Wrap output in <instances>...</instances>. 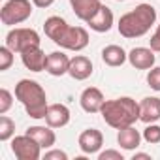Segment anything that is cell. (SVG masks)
<instances>
[{
    "label": "cell",
    "mask_w": 160,
    "mask_h": 160,
    "mask_svg": "<svg viewBox=\"0 0 160 160\" xmlns=\"http://www.w3.org/2000/svg\"><path fill=\"white\" fill-rule=\"evenodd\" d=\"M70 109L64 104H49L47 113H45V124H49L51 128H62L70 122Z\"/></svg>",
    "instance_id": "obj_15"
},
{
    "label": "cell",
    "mask_w": 160,
    "mask_h": 160,
    "mask_svg": "<svg viewBox=\"0 0 160 160\" xmlns=\"http://www.w3.org/2000/svg\"><path fill=\"white\" fill-rule=\"evenodd\" d=\"M68 70H70V57L64 51H53L47 55V64H45L47 73L60 77V75L68 73Z\"/></svg>",
    "instance_id": "obj_14"
},
{
    "label": "cell",
    "mask_w": 160,
    "mask_h": 160,
    "mask_svg": "<svg viewBox=\"0 0 160 160\" xmlns=\"http://www.w3.org/2000/svg\"><path fill=\"white\" fill-rule=\"evenodd\" d=\"M12 152L15 154L17 160H40L42 145L28 134H23V136H15L12 139Z\"/></svg>",
    "instance_id": "obj_7"
},
{
    "label": "cell",
    "mask_w": 160,
    "mask_h": 160,
    "mask_svg": "<svg viewBox=\"0 0 160 160\" xmlns=\"http://www.w3.org/2000/svg\"><path fill=\"white\" fill-rule=\"evenodd\" d=\"M62 49L68 51H83L89 45V32L83 27H66L60 34V38L55 42Z\"/></svg>",
    "instance_id": "obj_6"
},
{
    "label": "cell",
    "mask_w": 160,
    "mask_h": 160,
    "mask_svg": "<svg viewBox=\"0 0 160 160\" xmlns=\"http://www.w3.org/2000/svg\"><path fill=\"white\" fill-rule=\"evenodd\" d=\"M15 134V121L8 115L0 117V141H10Z\"/></svg>",
    "instance_id": "obj_22"
},
{
    "label": "cell",
    "mask_w": 160,
    "mask_h": 160,
    "mask_svg": "<svg viewBox=\"0 0 160 160\" xmlns=\"http://www.w3.org/2000/svg\"><path fill=\"white\" fill-rule=\"evenodd\" d=\"M98 160H122V152L115 149H106L98 152Z\"/></svg>",
    "instance_id": "obj_28"
},
{
    "label": "cell",
    "mask_w": 160,
    "mask_h": 160,
    "mask_svg": "<svg viewBox=\"0 0 160 160\" xmlns=\"http://www.w3.org/2000/svg\"><path fill=\"white\" fill-rule=\"evenodd\" d=\"M77 145L83 154H96V152H100V149L104 145V136L96 128H87L79 134Z\"/></svg>",
    "instance_id": "obj_8"
},
{
    "label": "cell",
    "mask_w": 160,
    "mask_h": 160,
    "mask_svg": "<svg viewBox=\"0 0 160 160\" xmlns=\"http://www.w3.org/2000/svg\"><path fill=\"white\" fill-rule=\"evenodd\" d=\"M43 160H68V154L64 151H60V149H53L51 147L49 151H45Z\"/></svg>",
    "instance_id": "obj_27"
},
{
    "label": "cell",
    "mask_w": 160,
    "mask_h": 160,
    "mask_svg": "<svg viewBox=\"0 0 160 160\" xmlns=\"http://www.w3.org/2000/svg\"><path fill=\"white\" fill-rule=\"evenodd\" d=\"M113 23H115L113 12H111V8H108L106 4H102L100 10L87 21V25L91 27V30L100 32V34H102V32H109L111 27H113Z\"/></svg>",
    "instance_id": "obj_11"
},
{
    "label": "cell",
    "mask_w": 160,
    "mask_h": 160,
    "mask_svg": "<svg viewBox=\"0 0 160 160\" xmlns=\"http://www.w3.org/2000/svg\"><path fill=\"white\" fill-rule=\"evenodd\" d=\"M102 60H104L108 66L117 68V66H122V64L128 60V53H126L121 45L111 43V45H106V47L102 49Z\"/></svg>",
    "instance_id": "obj_20"
},
{
    "label": "cell",
    "mask_w": 160,
    "mask_h": 160,
    "mask_svg": "<svg viewBox=\"0 0 160 160\" xmlns=\"http://www.w3.org/2000/svg\"><path fill=\"white\" fill-rule=\"evenodd\" d=\"M15 98L23 104L27 115L30 119H45V113H47V94H45V89L34 81V79H21V81L15 85Z\"/></svg>",
    "instance_id": "obj_3"
},
{
    "label": "cell",
    "mask_w": 160,
    "mask_h": 160,
    "mask_svg": "<svg viewBox=\"0 0 160 160\" xmlns=\"http://www.w3.org/2000/svg\"><path fill=\"white\" fill-rule=\"evenodd\" d=\"M104 102H106L104 92L96 87H87L81 92V96H79V104H81L83 111H87V113H100Z\"/></svg>",
    "instance_id": "obj_10"
},
{
    "label": "cell",
    "mask_w": 160,
    "mask_h": 160,
    "mask_svg": "<svg viewBox=\"0 0 160 160\" xmlns=\"http://www.w3.org/2000/svg\"><path fill=\"white\" fill-rule=\"evenodd\" d=\"M32 0H8L0 10V21L6 27L21 25L32 15Z\"/></svg>",
    "instance_id": "obj_4"
},
{
    "label": "cell",
    "mask_w": 160,
    "mask_h": 160,
    "mask_svg": "<svg viewBox=\"0 0 160 160\" xmlns=\"http://www.w3.org/2000/svg\"><path fill=\"white\" fill-rule=\"evenodd\" d=\"M128 62L136 70H151L156 62V57L151 47H134L128 53Z\"/></svg>",
    "instance_id": "obj_12"
},
{
    "label": "cell",
    "mask_w": 160,
    "mask_h": 160,
    "mask_svg": "<svg viewBox=\"0 0 160 160\" xmlns=\"http://www.w3.org/2000/svg\"><path fill=\"white\" fill-rule=\"evenodd\" d=\"M66 27H68L66 19H62V17H58V15H51V17H47L45 23H43V32H45V36L55 43V42L60 38V34H62V30H64Z\"/></svg>",
    "instance_id": "obj_21"
},
{
    "label": "cell",
    "mask_w": 160,
    "mask_h": 160,
    "mask_svg": "<svg viewBox=\"0 0 160 160\" xmlns=\"http://www.w3.org/2000/svg\"><path fill=\"white\" fill-rule=\"evenodd\" d=\"M32 4L36 8H49V6L55 4V0H32Z\"/></svg>",
    "instance_id": "obj_30"
},
{
    "label": "cell",
    "mask_w": 160,
    "mask_h": 160,
    "mask_svg": "<svg viewBox=\"0 0 160 160\" xmlns=\"http://www.w3.org/2000/svg\"><path fill=\"white\" fill-rule=\"evenodd\" d=\"M141 136H143V139H145L147 143L156 145V143H160V126L154 124V122H151V124L145 126V130H143Z\"/></svg>",
    "instance_id": "obj_23"
},
{
    "label": "cell",
    "mask_w": 160,
    "mask_h": 160,
    "mask_svg": "<svg viewBox=\"0 0 160 160\" xmlns=\"http://www.w3.org/2000/svg\"><path fill=\"white\" fill-rule=\"evenodd\" d=\"M143 136L139 134V130H136V126H126V128H121L117 132V143L121 145V149L124 151H134L139 147Z\"/></svg>",
    "instance_id": "obj_19"
},
{
    "label": "cell",
    "mask_w": 160,
    "mask_h": 160,
    "mask_svg": "<svg viewBox=\"0 0 160 160\" xmlns=\"http://www.w3.org/2000/svg\"><path fill=\"white\" fill-rule=\"evenodd\" d=\"M42 43L40 40V34L34 30V28H12L8 34H6V45L13 51V53H23L30 47H38Z\"/></svg>",
    "instance_id": "obj_5"
},
{
    "label": "cell",
    "mask_w": 160,
    "mask_h": 160,
    "mask_svg": "<svg viewBox=\"0 0 160 160\" xmlns=\"http://www.w3.org/2000/svg\"><path fill=\"white\" fill-rule=\"evenodd\" d=\"M117 2H122V0H117Z\"/></svg>",
    "instance_id": "obj_32"
},
{
    "label": "cell",
    "mask_w": 160,
    "mask_h": 160,
    "mask_svg": "<svg viewBox=\"0 0 160 160\" xmlns=\"http://www.w3.org/2000/svg\"><path fill=\"white\" fill-rule=\"evenodd\" d=\"M21 60H23L27 70H30V72H43L45 64H47V55L38 45V47H30V49L23 51L21 53Z\"/></svg>",
    "instance_id": "obj_13"
},
{
    "label": "cell",
    "mask_w": 160,
    "mask_h": 160,
    "mask_svg": "<svg viewBox=\"0 0 160 160\" xmlns=\"http://www.w3.org/2000/svg\"><path fill=\"white\" fill-rule=\"evenodd\" d=\"M13 55H15V53H13L8 45L0 47V72L10 70V66L13 64Z\"/></svg>",
    "instance_id": "obj_24"
},
{
    "label": "cell",
    "mask_w": 160,
    "mask_h": 160,
    "mask_svg": "<svg viewBox=\"0 0 160 160\" xmlns=\"http://www.w3.org/2000/svg\"><path fill=\"white\" fill-rule=\"evenodd\" d=\"M70 6L75 13L77 19H81V21H89L102 6L100 0H70Z\"/></svg>",
    "instance_id": "obj_17"
},
{
    "label": "cell",
    "mask_w": 160,
    "mask_h": 160,
    "mask_svg": "<svg viewBox=\"0 0 160 160\" xmlns=\"http://www.w3.org/2000/svg\"><path fill=\"white\" fill-rule=\"evenodd\" d=\"M139 121L145 124L160 121V98L158 96H147L139 102Z\"/></svg>",
    "instance_id": "obj_16"
},
{
    "label": "cell",
    "mask_w": 160,
    "mask_h": 160,
    "mask_svg": "<svg viewBox=\"0 0 160 160\" xmlns=\"http://www.w3.org/2000/svg\"><path fill=\"white\" fill-rule=\"evenodd\" d=\"M102 119L115 130L134 126L139 121V104L130 96H121L115 100H106L100 109Z\"/></svg>",
    "instance_id": "obj_1"
},
{
    "label": "cell",
    "mask_w": 160,
    "mask_h": 160,
    "mask_svg": "<svg viewBox=\"0 0 160 160\" xmlns=\"http://www.w3.org/2000/svg\"><path fill=\"white\" fill-rule=\"evenodd\" d=\"M25 134H28L30 138H34V139L42 145V149H51V147L57 143V134H55V130H53L49 124H47V126H40V124L30 126V128H27Z\"/></svg>",
    "instance_id": "obj_18"
},
{
    "label": "cell",
    "mask_w": 160,
    "mask_h": 160,
    "mask_svg": "<svg viewBox=\"0 0 160 160\" xmlns=\"http://www.w3.org/2000/svg\"><path fill=\"white\" fill-rule=\"evenodd\" d=\"M149 47H151L154 53H160V25L156 27L154 34H152V36H151V40H149Z\"/></svg>",
    "instance_id": "obj_29"
},
{
    "label": "cell",
    "mask_w": 160,
    "mask_h": 160,
    "mask_svg": "<svg viewBox=\"0 0 160 160\" xmlns=\"http://www.w3.org/2000/svg\"><path fill=\"white\" fill-rule=\"evenodd\" d=\"M92 60L85 55H75L70 58V77H73L75 81H85L92 75Z\"/></svg>",
    "instance_id": "obj_9"
},
{
    "label": "cell",
    "mask_w": 160,
    "mask_h": 160,
    "mask_svg": "<svg viewBox=\"0 0 160 160\" xmlns=\"http://www.w3.org/2000/svg\"><path fill=\"white\" fill-rule=\"evenodd\" d=\"M156 23V10L151 4H139L134 10H130L128 13H124L119 19V34L122 38L134 40V38H141L145 36L151 27Z\"/></svg>",
    "instance_id": "obj_2"
},
{
    "label": "cell",
    "mask_w": 160,
    "mask_h": 160,
    "mask_svg": "<svg viewBox=\"0 0 160 160\" xmlns=\"http://www.w3.org/2000/svg\"><path fill=\"white\" fill-rule=\"evenodd\" d=\"M132 158H134V160H152V156L147 154V152H134Z\"/></svg>",
    "instance_id": "obj_31"
},
{
    "label": "cell",
    "mask_w": 160,
    "mask_h": 160,
    "mask_svg": "<svg viewBox=\"0 0 160 160\" xmlns=\"http://www.w3.org/2000/svg\"><path fill=\"white\" fill-rule=\"evenodd\" d=\"M147 85L152 91L160 92V66H152L149 70V73H147Z\"/></svg>",
    "instance_id": "obj_26"
},
{
    "label": "cell",
    "mask_w": 160,
    "mask_h": 160,
    "mask_svg": "<svg viewBox=\"0 0 160 160\" xmlns=\"http://www.w3.org/2000/svg\"><path fill=\"white\" fill-rule=\"evenodd\" d=\"M13 106V94L8 89H0V115H6Z\"/></svg>",
    "instance_id": "obj_25"
}]
</instances>
